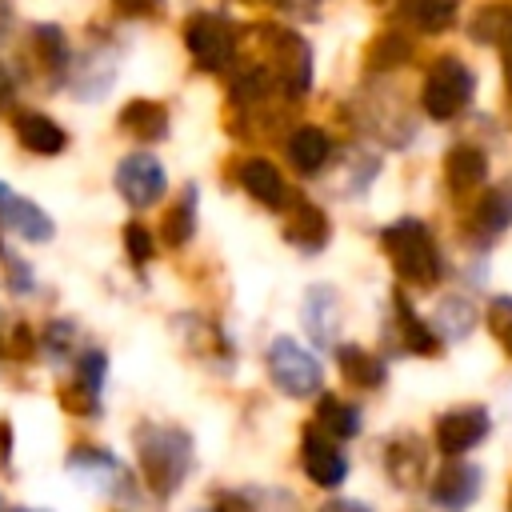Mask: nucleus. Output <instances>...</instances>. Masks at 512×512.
Wrapping results in <instances>:
<instances>
[{"label": "nucleus", "instance_id": "obj_1", "mask_svg": "<svg viewBox=\"0 0 512 512\" xmlns=\"http://www.w3.org/2000/svg\"><path fill=\"white\" fill-rule=\"evenodd\" d=\"M132 440H136V460H140V472H144L148 488L160 500L176 496L180 484L192 472V460H196L192 436L176 424H140Z\"/></svg>", "mask_w": 512, "mask_h": 512}, {"label": "nucleus", "instance_id": "obj_2", "mask_svg": "<svg viewBox=\"0 0 512 512\" xmlns=\"http://www.w3.org/2000/svg\"><path fill=\"white\" fill-rule=\"evenodd\" d=\"M380 244H384L400 280H408L416 288H428V284L440 280V252H436V240H432L424 220L400 216L396 224H388L380 232Z\"/></svg>", "mask_w": 512, "mask_h": 512}, {"label": "nucleus", "instance_id": "obj_3", "mask_svg": "<svg viewBox=\"0 0 512 512\" xmlns=\"http://www.w3.org/2000/svg\"><path fill=\"white\" fill-rule=\"evenodd\" d=\"M476 92V76L464 60L456 56H440L432 60V68L424 72V88H420V104L432 120H452L472 104Z\"/></svg>", "mask_w": 512, "mask_h": 512}, {"label": "nucleus", "instance_id": "obj_4", "mask_svg": "<svg viewBox=\"0 0 512 512\" xmlns=\"http://www.w3.org/2000/svg\"><path fill=\"white\" fill-rule=\"evenodd\" d=\"M264 364H268L272 384H276L284 396H292V400H308V396H316L320 384H324L320 360H316L304 344H296L292 336H276V340L268 344Z\"/></svg>", "mask_w": 512, "mask_h": 512}, {"label": "nucleus", "instance_id": "obj_5", "mask_svg": "<svg viewBox=\"0 0 512 512\" xmlns=\"http://www.w3.org/2000/svg\"><path fill=\"white\" fill-rule=\"evenodd\" d=\"M236 24L220 12H196L184 24V48L200 72H224L236 60Z\"/></svg>", "mask_w": 512, "mask_h": 512}, {"label": "nucleus", "instance_id": "obj_6", "mask_svg": "<svg viewBox=\"0 0 512 512\" xmlns=\"http://www.w3.org/2000/svg\"><path fill=\"white\" fill-rule=\"evenodd\" d=\"M268 48H272V76L280 84V92L288 100H300L312 88V48L304 36H296L292 28H268Z\"/></svg>", "mask_w": 512, "mask_h": 512}, {"label": "nucleus", "instance_id": "obj_7", "mask_svg": "<svg viewBox=\"0 0 512 512\" xmlns=\"http://www.w3.org/2000/svg\"><path fill=\"white\" fill-rule=\"evenodd\" d=\"M104 380H108V356L100 348H84L80 356H72L68 380L60 384V408L72 416H96Z\"/></svg>", "mask_w": 512, "mask_h": 512}, {"label": "nucleus", "instance_id": "obj_8", "mask_svg": "<svg viewBox=\"0 0 512 512\" xmlns=\"http://www.w3.org/2000/svg\"><path fill=\"white\" fill-rule=\"evenodd\" d=\"M112 180H116V192L128 208H152L168 188V172L152 152H128L116 164Z\"/></svg>", "mask_w": 512, "mask_h": 512}, {"label": "nucleus", "instance_id": "obj_9", "mask_svg": "<svg viewBox=\"0 0 512 512\" xmlns=\"http://www.w3.org/2000/svg\"><path fill=\"white\" fill-rule=\"evenodd\" d=\"M64 468L84 484V488H96V492H132V480L124 472V464L108 452V448H92V444H76L64 460Z\"/></svg>", "mask_w": 512, "mask_h": 512}, {"label": "nucleus", "instance_id": "obj_10", "mask_svg": "<svg viewBox=\"0 0 512 512\" xmlns=\"http://www.w3.org/2000/svg\"><path fill=\"white\" fill-rule=\"evenodd\" d=\"M300 464H304V476H308L316 488H340L344 476H348V456L340 452L336 436L320 432L316 424L304 428V440H300Z\"/></svg>", "mask_w": 512, "mask_h": 512}, {"label": "nucleus", "instance_id": "obj_11", "mask_svg": "<svg viewBox=\"0 0 512 512\" xmlns=\"http://www.w3.org/2000/svg\"><path fill=\"white\" fill-rule=\"evenodd\" d=\"M480 484H484V472H480L476 464L452 456V460L440 464V472L432 476L428 496H432V504L444 508V512H464V508L480 496Z\"/></svg>", "mask_w": 512, "mask_h": 512}, {"label": "nucleus", "instance_id": "obj_12", "mask_svg": "<svg viewBox=\"0 0 512 512\" xmlns=\"http://www.w3.org/2000/svg\"><path fill=\"white\" fill-rule=\"evenodd\" d=\"M64 84H68V92H72L76 100H104V96L112 92V84H116V52L104 48V44L88 48V52L68 68Z\"/></svg>", "mask_w": 512, "mask_h": 512}, {"label": "nucleus", "instance_id": "obj_13", "mask_svg": "<svg viewBox=\"0 0 512 512\" xmlns=\"http://www.w3.org/2000/svg\"><path fill=\"white\" fill-rule=\"evenodd\" d=\"M488 428H492V420H488L484 408H476V404L452 408L436 420V448L444 456H464L468 448H476L488 436Z\"/></svg>", "mask_w": 512, "mask_h": 512}, {"label": "nucleus", "instance_id": "obj_14", "mask_svg": "<svg viewBox=\"0 0 512 512\" xmlns=\"http://www.w3.org/2000/svg\"><path fill=\"white\" fill-rule=\"evenodd\" d=\"M28 60H32V68L40 76L64 80L68 76V64H72L64 28H56V24H32V32H28Z\"/></svg>", "mask_w": 512, "mask_h": 512}, {"label": "nucleus", "instance_id": "obj_15", "mask_svg": "<svg viewBox=\"0 0 512 512\" xmlns=\"http://www.w3.org/2000/svg\"><path fill=\"white\" fill-rule=\"evenodd\" d=\"M12 132H16V140H20L28 152H36V156H56V152L68 148V132H64L52 116H44V112H36V108H16V112H12Z\"/></svg>", "mask_w": 512, "mask_h": 512}, {"label": "nucleus", "instance_id": "obj_16", "mask_svg": "<svg viewBox=\"0 0 512 512\" xmlns=\"http://www.w3.org/2000/svg\"><path fill=\"white\" fill-rule=\"evenodd\" d=\"M236 180H240V188H244L256 204H264V208H284V200H288L284 176H280V168H276L268 156H244V160L236 164Z\"/></svg>", "mask_w": 512, "mask_h": 512}, {"label": "nucleus", "instance_id": "obj_17", "mask_svg": "<svg viewBox=\"0 0 512 512\" xmlns=\"http://www.w3.org/2000/svg\"><path fill=\"white\" fill-rule=\"evenodd\" d=\"M304 328L312 344L336 348V328H340V296L328 284H312L304 292Z\"/></svg>", "mask_w": 512, "mask_h": 512}, {"label": "nucleus", "instance_id": "obj_18", "mask_svg": "<svg viewBox=\"0 0 512 512\" xmlns=\"http://www.w3.org/2000/svg\"><path fill=\"white\" fill-rule=\"evenodd\" d=\"M284 152H288V164H292L300 176H316V172L332 160V136H328L320 124H300V128L288 132Z\"/></svg>", "mask_w": 512, "mask_h": 512}, {"label": "nucleus", "instance_id": "obj_19", "mask_svg": "<svg viewBox=\"0 0 512 512\" xmlns=\"http://www.w3.org/2000/svg\"><path fill=\"white\" fill-rule=\"evenodd\" d=\"M0 224L8 228V232H16L20 240H28V244H48L52 236H56V224H52V216L40 208V204H32V200H24V196H4V204H0Z\"/></svg>", "mask_w": 512, "mask_h": 512}, {"label": "nucleus", "instance_id": "obj_20", "mask_svg": "<svg viewBox=\"0 0 512 512\" xmlns=\"http://www.w3.org/2000/svg\"><path fill=\"white\" fill-rule=\"evenodd\" d=\"M332 236V224L324 216V208H316L312 200H292L288 220H284V240L300 252H320Z\"/></svg>", "mask_w": 512, "mask_h": 512}, {"label": "nucleus", "instance_id": "obj_21", "mask_svg": "<svg viewBox=\"0 0 512 512\" xmlns=\"http://www.w3.org/2000/svg\"><path fill=\"white\" fill-rule=\"evenodd\" d=\"M120 128H124L132 140H140V144H156V140L168 136V108H164L160 100L136 96V100H128V104L120 108Z\"/></svg>", "mask_w": 512, "mask_h": 512}, {"label": "nucleus", "instance_id": "obj_22", "mask_svg": "<svg viewBox=\"0 0 512 512\" xmlns=\"http://www.w3.org/2000/svg\"><path fill=\"white\" fill-rule=\"evenodd\" d=\"M196 200H200V192H196V184H188L168 208H164V220H160V240L168 244V248H184L188 240H192V232H196Z\"/></svg>", "mask_w": 512, "mask_h": 512}, {"label": "nucleus", "instance_id": "obj_23", "mask_svg": "<svg viewBox=\"0 0 512 512\" xmlns=\"http://www.w3.org/2000/svg\"><path fill=\"white\" fill-rule=\"evenodd\" d=\"M336 364H340V376L352 384V388H380L388 368L376 352L360 348V344H340L336 348Z\"/></svg>", "mask_w": 512, "mask_h": 512}, {"label": "nucleus", "instance_id": "obj_24", "mask_svg": "<svg viewBox=\"0 0 512 512\" xmlns=\"http://www.w3.org/2000/svg\"><path fill=\"white\" fill-rule=\"evenodd\" d=\"M392 316H396V332H400V348L404 352H416V356H432L436 348H440V340L432 336L436 328L432 324H424L420 316H416V308L396 292L392 296Z\"/></svg>", "mask_w": 512, "mask_h": 512}, {"label": "nucleus", "instance_id": "obj_25", "mask_svg": "<svg viewBox=\"0 0 512 512\" xmlns=\"http://www.w3.org/2000/svg\"><path fill=\"white\" fill-rule=\"evenodd\" d=\"M272 84H276V76H272L268 64H240L232 72V80H228V100L236 108H256V104L268 100Z\"/></svg>", "mask_w": 512, "mask_h": 512}, {"label": "nucleus", "instance_id": "obj_26", "mask_svg": "<svg viewBox=\"0 0 512 512\" xmlns=\"http://www.w3.org/2000/svg\"><path fill=\"white\" fill-rule=\"evenodd\" d=\"M444 176H448L452 192H468V188H476L488 176V156L476 144H456L444 156Z\"/></svg>", "mask_w": 512, "mask_h": 512}, {"label": "nucleus", "instance_id": "obj_27", "mask_svg": "<svg viewBox=\"0 0 512 512\" xmlns=\"http://www.w3.org/2000/svg\"><path fill=\"white\" fill-rule=\"evenodd\" d=\"M388 476L400 484V488H416L424 480V444L412 440V436H400L388 444Z\"/></svg>", "mask_w": 512, "mask_h": 512}, {"label": "nucleus", "instance_id": "obj_28", "mask_svg": "<svg viewBox=\"0 0 512 512\" xmlns=\"http://www.w3.org/2000/svg\"><path fill=\"white\" fill-rule=\"evenodd\" d=\"M512 224V180L508 184H496L472 212V228L476 236H500L504 228Z\"/></svg>", "mask_w": 512, "mask_h": 512}, {"label": "nucleus", "instance_id": "obj_29", "mask_svg": "<svg viewBox=\"0 0 512 512\" xmlns=\"http://www.w3.org/2000/svg\"><path fill=\"white\" fill-rule=\"evenodd\" d=\"M432 328H436V336H444V340H464V336L476 328V304L464 300V296H444V300L436 304Z\"/></svg>", "mask_w": 512, "mask_h": 512}, {"label": "nucleus", "instance_id": "obj_30", "mask_svg": "<svg viewBox=\"0 0 512 512\" xmlns=\"http://www.w3.org/2000/svg\"><path fill=\"white\" fill-rule=\"evenodd\" d=\"M316 428L336 436V440H352L360 432V408L340 400V396H320L316 404Z\"/></svg>", "mask_w": 512, "mask_h": 512}, {"label": "nucleus", "instance_id": "obj_31", "mask_svg": "<svg viewBox=\"0 0 512 512\" xmlns=\"http://www.w3.org/2000/svg\"><path fill=\"white\" fill-rule=\"evenodd\" d=\"M400 16L420 32H444L456 20V0H400Z\"/></svg>", "mask_w": 512, "mask_h": 512}, {"label": "nucleus", "instance_id": "obj_32", "mask_svg": "<svg viewBox=\"0 0 512 512\" xmlns=\"http://www.w3.org/2000/svg\"><path fill=\"white\" fill-rule=\"evenodd\" d=\"M408 52H412V48H408V40H404L400 32H384V36H380V40L368 48V64L388 72V68L404 64V60H408Z\"/></svg>", "mask_w": 512, "mask_h": 512}, {"label": "nucleus", "instance_id": "obj_33", "mask_svg": "<svg viewBox=\"0 0 512 512\" xmlns=\"http://www.w3.org/2000/svg\"><path fill=\"white\" fill-rule=\"evenodd\" d=\"M156 244H160V240H156L144 224H136V220L124 224V252H128L136 264H148V260L156 256Z\"/></svg>", "mask_w": 512, "mask_h": 512}, {"label": "nucleus", "instance_id": "obj_34", "mask_svg": "<svg viewBox=\"0 0 512 512\" xmlns=\"http://www.w3.org/2000/svg\"><path fill=\"white\" fill-rule=\"evenodd\" d=\"M488 324H492V336L500 340V348L512 356V296H496V300H492Z\"/></svg>", "mask_w": 512, "mask_h": 512}, {"label": "nucleus", "instance_id": "obj_35", "mask_svg": "<svg viewBox=\"0 0 512 512\" xmlns=\"http://www.w3.org/2000/svg\"><path fill=\"white\" fill-rule=\"evenodd\" d=\"M44 352H48V360H52V364L68 360V352H72V324L52 320V324L44 328Z\"/></svg>", "mask_w": 512, "mask_h": 512}, {"label": "nucleus", "instance_id": "obj_36", "mask_svg": "<svg viewBox=\"0 0 512 512\" xmlns=\"http://www.w3.org/2000/svg\"><path fill=\"white\" fill-rule=\"evenodd\" d=\"M0 260L8 264V288H12V292H32V272H28V264L16 260V256L4 252V248H0Z\"/></svg>", "mask_w": 512, "mask_h": 512}, {"label": "nucleus", "instance_id": "obj_37", "mask_svg": "<svg viewBox=\"0 0 512 512\" xmlns=\"http://www.w3.org/2000/svg\"><path fill=\"white\" fill-rule=\"evenodd\" d=\"M4 348H8V352H12L16 360H24V356H28L32 348H36V336H32V328H24V324H16V328H12V340H8Z\"/></svg>", "mask_w": 512, "mask_h": 512}, {"label": "nucleus", "instance_id": "obj_38", "mask_svg": "<svg viewBox=\"0 0 512 512\" xmlns=\"http://www.w3.org/2000/svg\"><path fill=\"white\" fill-rule=\"evenodd\" d=\"M12 100H16V76H12V68L0 60V112L12 108Z\"/></svg>", "mask_w": 512, "mask_h": 512}, {"label": "nucleus", "instance_id": "obj_39", "mask_svg": "<svg viewBox=\"0 0 512 512\" xmlns=\"http://www.w3.org/2000/svg\"><path fill=\"white\" fill-rule=\"evenodd\" d=\"M124 16H152L160 8V0H112Z\"/></svg>", "mask_w": 512, "mask_h": 512}, {"label": "nucleus", "instance_id": "obj_40", "mask_svg": "<svg viewBox=\"0 0 512 512\" xmlns=\"http://www.w3.org/2000/svg\"><path fill=\"white\" fill-rule=\"evenodd\" d=\"M316 512H372L368 504H360V500H344V496H332V500H324Z\"/></svg>", "mask_w": 512, "mask_h": 512}, {"label": "nucleus", "instance_id": "obj_41", "mask_svg": "<svg viewBox=\"0 0 512 512\" xmlns=\"http://www.w3.org/2000/svg\"><path fill=\"white\" fill-rule=\"evenodd\" d=\"M8 24H12V0H0V36L8 32Z\"/></svg>", "mask_w": 512, "mask_h": 512}, {"label": "nucleus", "instance_id": "obj_42", "mask_svg": "<svg viewBox=\"0 0 512 512\" xmlns=\"http://www.w3.org/2000/svg\"><path fill=\"white\" fill-rule=\"evenodd\" d=\"M504 76H508V88H512V40H504Z\"/></svg>", "mask_w": 512, "mask_h": 512}, {"label": "nucleus", "instance_id": "obj_43", "mask_svg": "<svg viewBox=\"0 0 512 512\" xmlns=\"http://www.w3.org/2000/svg\"><path fill=\"white\" fill-rule=\"evenodd\" d=\"M4 196H8V188H4V184H0V204H4Z\"/></svg>", "mask_w": 512, "mask_h": 512}, {"label": "nucleus", "instance_id": "obj_44", "mask_svg": "<svg viewBox=\"0 0 512 512\" xmlns=\"http://www.w3.org/2000/svg\"><path fill=\"white\" fill-rule=\"evenodd\" d=\"M204 512H220V508H216V504H212V508H204Z\"/></svg>", "mask_w": 512, "mask_h": 512}, {"label": "nucleus", "instance_id": "obj_45", "mask_svg": "<svg viewBox=\"0 0 512 512\" xmlns=\"http://www.w3.org/2000/svg\"><path fill=\"white\" fill-rule=\"evenodd\" d=\"M248 4H268V0H248Z\"/></svg>", "mask_w": 512, "mask_h": 512}, {"label": "nucleus", "instance_id": "obj_46", "mask_svg": "<svg viewBox=\"0 0 512 512\" xmlns=\"http://www.w3.org/2000/svg\"><path fill=\"white\" fill-rule=\"evenodd\" d=\"M12 512H32V508H12Z\"/></svg>", "mask_w": 512, "mask_h": 512}, {"label": "nucleus", "instance_id": "obj_47", "mask_svg": "<svg viewBox=\"0 0 512 512\" xmlns=\"http://www.w3.org/2000/svg\"><path fill=\"white\" fill-rule=\"evenodd\" d=\"M508 512H512V504H508Z\"/></svg>", "mask_w": 512, "mask_h": 512}]
</instances>
